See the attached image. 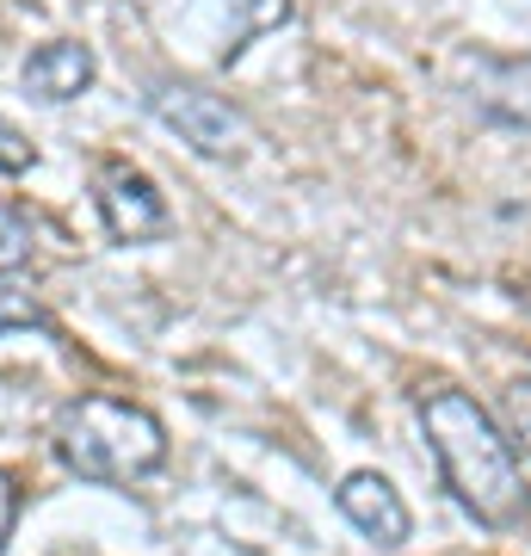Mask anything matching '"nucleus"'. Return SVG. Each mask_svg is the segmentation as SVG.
I'll return each mask as SVG.
<instances>
[{"mask_svg": "<svg viewBox=\"0 0 531 556\" xmlns=\"http://www.w3.org/2000/svg\"><path fill=\"white\" fill-rule=\"evenodd\" d=\"M291 0H229V43H223V62H236L260 31H278V25H291Z\"/></svg>", "mask_w": 531, "mask_h": 556, "instance_id": "obj_8", "label": "nucleus"}, {"mask_svg": "<svg viewBox=\"0 0 531 556\" xmlns=\"http://www.w3.org/2000/svg\"><path fill=\"white\" fill-rule=\"evenodd\" d=\"M334 501H340V514L353 519L377 551H402V544H408L414 514H408V501L395 495L390 477H377V470H353V477L334 489Z\"/></svg>", "mask_w": 531, "mask_h": 556, "instance_id": "obj_5", "label": "nucleus"}, {"mask_svg": "<svg viewBox=\"0 0 531 556\" xmlns=\"http://www.w3.org/2000/svg\"><path fill=\"white\" fill-rule=\"evenodd\" d=\"M507 439H513V452L519 445L531 452V371L507 390Z\"/></svg>", "mask_w": 531, "mask_h": 556, "instance_id": "obj_11", "label": "nucleus"}, {"mask_svg": "<svg viewBox=\"0 0 531 556\" xmlns=\"http://www.w3.org/2000/svg\"><path fill=\"white\" fill-rule=\"evenodd\" d=\"M464 80L482 118L531 130V56H464Z\"/></svg>", "mask_w": 531, "mask_h": 556, "instance_id": "obj_6", "label": "nucleus"}, {"mask_svg": "<svg viewBox=\"0 0 531 556\" xmlns=\"http://www.w3.org/2000/svg\"><path fill=\"white\" fill-rule=\"evenodd\" d=\"M155 118L174 130L192 155H236L241 137H248V118H241L236 105L223 100V93H204V87H192V80H167V87H155Z\"/></svg>", "mask_w": 531, "mask_h": 556, "instance_id": "obj_3", "label": "nucleus"}, {"mask_svg": "<svg viewBox=\"0 0 531 556\" xmlns=\"http://www.w3.org/2000/svg\"><path fill=\"white\" fill-rule=\"evenodd\" d=\"M38 229H31V217H25L20 204H0V273H20L25 260L38 254Z\"/></svg>", "mask_w": 531, "mask_h": 556, "instance_id": "obj_10", "label": "nucleus"}, {"mask_svg": "<svg viewBox=\"0 0 531 556\" xmlns=\"http://www.w3.org/2000/svg\"><path fill=\"white\" fill-rule=\"evenodd\" d=\"M93 204H99V223L112 229V241H161L167 236V199L155 192V179L130 167V161H99L93 174Z\"/></svg>", "mask_w": 531, "mask_h": 556, "instance_id": "obj_4", "label": "nucleus"}, {"mask_svg": "<svg viewBox=\"0 0 531 556\" xmlns=\"http://www.w3.org/2000/svg\"><path fill=\"white\" fill-rule=\"evenodd\" d=\"M50 439L62 470H75L80 482H142L167 464V427L124 396H75Z\"/></svg>", "mask_w": 531, "mask_h": 556, "instance_id": "obj_2", "label": "nucleus"}, {"mask_svg": "<svg viewBox=\"0 0 531 556\" xmlns=\"http://www.w3.org/2000/svg\"><path fill=\"white\" fill-rule=\"evenodd\" d=\"M38 161V149H31V137H25L13 118H0V174H25Z\"/></svg>", "mask_w": 531, "mask_h": 556, "instance_id": "obj_12", "label": "nucleus"}, {"mask_svg": "<svg viewBox=\"0 0 531 556\" xmlns=\"http://www.w3.org/2000/svg\"><path fill=\"white\" fill-rule=\"evenodd\" d=\"M20 328H50V316H43L38 291L25 278L0 273V334H20Z\"/></svg>", "mask_w": 531, "mask_h": 556, "instance_id": "obj_9", "label": "nucleus"}, {"mask_svg": "<svg viewBox=\"0 0 531 556\" xmlns=\"http://www.w3.org/2000/svg\"><path fill=\"white\" fill-rule=\"evenodd\" d=\"M414 415L427 427V445L439 457V482L452 489V501L476 526L489 532H507V526H526L531 514V482L519 470V452L513 439L501 433V420L470 396V390H452V383H433L414 396Z\"/></svg>", "mask_w": 531, "mask_h": 556, "instance_id": "obj_1", "label": "nucleus"}, {"mask_svg": "<svg viewBox=\"0 0 531 556\" xmlns=\"http://www.w3.org/2000/svg\"><path fill=\"white\" fill-rule=\"evenodd\" d=\"M93 75H99V62L80 38H50V43H38V50L25 56V93L43 100V105L80 100V93L93 87Z\"/></svg>", "mask_w": 531, "mask_h": 556, "instance_id": "obj_7", "label": "nucleus"}, {"mask_svg": "<svg viewBox=\"0 0 531 556\" xmlns=\"http://www.w3.org/2000/svg\"><path fill=\"white\" fill-rule=\"evenodd\" d=\"M13 519H20V482L0 470V551H7V538H13Z\"/></svg>", "mask_w": 531, "mask_h": 556, "instance_id": "obj_13", "label": "nucleus"}]
</instances>
